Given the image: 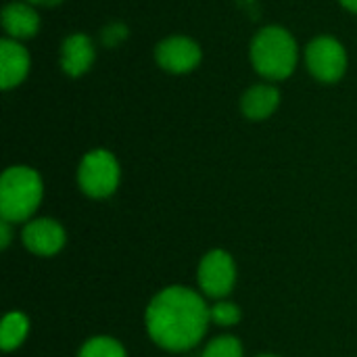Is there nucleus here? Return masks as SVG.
<instances>
[{
  "instance_id": "nucleus-5",
  "label": "nucleus",
  "mask_w": 357,
  "mask_h": 357,
  "mask_svg": "<svg viewBox=\"0 0 357 357\" xmlns=\"http://www.w3.org/2000/svg\"><path fill=\"white\" fill-rule=\"evenodd\" d=\"M305 65L318 82L335 84L347 71V52L339 40L331 36H320L307 44Z\"/></svg>"
},
{
  "instance_id": "nucleus-14",
  "label": "nucleus",
  "mask_w": 357,
  "mask_h": 357,
  "mask_svg": "<svg viewBox=\"0 0 357 357\" xmlns=\"http://www.w3.org/2000/svg\"><path fill=\"white\" fill-rule=\"evenodd\" d=\"M77 357H128L123 345L113 339V337H92L88 339L79 351H77Z\"/></svg>"
},
{
  "instance_id": "nucleus-13",
  "label": "nucleus",
  "mask_w": 357,
  "mask_h": 357,
  "mask_svg": "<svg viewBox=\"0 0 357 357\" xmlns=\"http://www.w3.org/2000/svg\"><path fill=\"white\" fill-rule=\"evenodd\" d=\"M27 333H29V320L25 314H21V312L6 314L2 320V328H0V347L4 351H13V349L21 347Z\"/></svg>"
},
{
  "instance_id": "nucleus-16",
  "label": "nucleus",
  "mask_w": 357,
  "mask_h": 357,
  "mask_svg": "<svg viewBox=\"0 0 357 357\" xmlns=\"http://www.w3.org/2000/svg\"><path fill=\"white\" fill-rule=\"evenodd\" d=\"M209 318L213 324L222 326V328H230V326H236L243 318V312L236 303H230V301H218L215 305L209 307Z\"/></svg>"
},
{
  "instance_id": "nucleus-9",
  "label": "nucleus",
  "mask_w": 357,
  "mask_h": 357,
  "mask_svg": "<svg viewBox=\"0 0 357 357\" xmlns=\"http://www.w3.org/2000/svg\"><path fill=\"white\" fill-rule=\"evenodd\" d=\"M29 73V52L19 40H0V86L2 90L17 88Z\"/></svg>"
},
{
  "instance_id": "nucleus-15",
  "label": "nucleus",
  "mask_w": 357,
  "mask_h": 357,
  "mask_svg": "<svg viewBox=\"0 0 357 357\" xmlns=\"http://www.w3.org/2000/svg\"><path fill=\"white\" fill-rule=\"evenodd\" d=\"M201 357H243V343L232 335H222L205 345Z\"/></svg>"
},
{
  "instance_id": "nucleus-18",
  "label": "nucleus",
  "mask_w": 357,
  "mask_h": 357,
  "mask_svg": "<svg viewBox=\"0 0 357 357\" xmlns=\"http://www.w3.org/2000/svg\"><path fill=\"white\" fill-rule=\"evenodd\" d=\"M29 4H38V6H56L61 4L63 0H27Z\"/></svg>"
},
{
  "instance_id": "nucleus-2",
  "label": "nucleus",
  "mask_w": 357,
  "mask_h": 357,
  "mask_svg": "<svg viewBox=\"0 0 357 357\" xmlns=\"http://www.w3.org/2000/svg\"><path fill=\"white\" fill-rule=\"evenodd\" d=\"M297 42L289 29L278 25H268L259 29L251 42V63L255 71L270 79H287L297 67Z\"/></svg>"
},
{
  "instance_id": "nucleus-11",
  "label": "nucleus",
  "mask_w": 357,
  "mask_h": 357,
  "mask_svg": "<svg viewBox=\"0 0 357 357\" xmlns=\"http://www.w3.org/2000/svg\"><path fill=\"white\" fill-rule=\"evenodd\" d=\"M2 27L13 40L33 38L40 29V15L29 2H8L2 8Z\"/></svg>"
},
{
  "instance_id": "nucleus-1",
  "label": "nucleus",
  "mask_w": 357,
  "mask_h": 357,
  "mask_svg": "<svg viewBox=\"0 0 357 357\" xmlns=\"http://www.w3.org/2000/svg\"><path fill=\"white\" fill-rule=\"evenodd\" d=\"M209 322V305L201 293L188 287H167L159 291L144 312V326L151 341L172 354L197 347Z\"/></svg>"
},
{
  "instance_id": "nucleus-12",
  "label": "nucleus",
  "mask_w": 357,
  "mask_h": 357,
  "mask_svg": "<svg viewBox=\"0 0 357 357\" xmlns=\"http://www.w3.org/2000/svg\"><path fill=\"white\" fill-rule=\"evenodd\" d=\"M280 105V92L272 84H257L251 86L243 98H241V109L247 119L261 121L268 119Z\"/></svg>"
},
{
  "instance_id": "nucleus-8",
  "label": "nucleus",
  "mask_w": 357,
  "mask_h": 357,
  "mask_svg": "<svg viewBox=\"0 0 357 357\" xmlns=\"http://www.w3.org/2000/svg\"><path fill=\"white\" fill-rule=\"evenodd\" d=\"M201 46L186 36H172L157 44L155 59L169 73H188L201 63Z\"/></svg>"
},
{
  "instance_id": "nucleus-3",
  "label": "nucleus",
  "mask_w": 357,
  "mask_h": 357,
  "mask_svg": "<svg viewBox=\"0 0 357 357\" xmlns=\"http://www.w3.org/2000/svg\"><path fill=\"white\" fill-rule=\"evenodd\" d=\"M44 197V184L36 169L13 165L0 178V218L10 224L29 222Z\"/></svg>"
},
{
  "instance_id": "nucleus-20",
  "label": "nucleus",
  "mask_w": 357,
  "mask_h": 357,
  "mask_svg": "<svg viewBox=\"0 0 357 357\" xmlns=\"http://www.w3.org/2000/svg\"><path fill=\"white\" fill-rule=\"evenodd\" d=\"M257 357H280V356H274V354H261V356Z\"/></svg>"
},
{
  "instance_id": "nucleus-7",
  "label": "nucleus",
  "mask_w": 357,
  "mask_h": 357,
  "mask_svg": "<svg viewBox=\"0 0 357 357\" xmlns=\"http://www.w3.org/2000/svg\"><path fill=\"white\" fill-rule=\"evenodd\" d=\"M21 241L25 249L38 257H52L63 251L67 243L65 228L52 218H36L25 222L21 230Z\"/></svg>"
},
{
  "instance_id": "nucleus-6",
  "label": "nucleus",
  "mask_w": 357,
  "mask_h": 357,
  "mask_svg": "<svg viewBox=\"0 0 357 357\" xmlns=\"http://www.w3.org/2000/svg\"><path fill=\"white\" fill-rule=\"evenodd\" d=\"M197 280H199V289L207 297L218 301L228 297L236 284L234 257L224 249H211L199 264Z\"/></svg>"
},
{
  "instance_id": "nucleus-19",
  "label": "nucleus",
  "mask_w": 357,
  "mask_h": 357,
  "mask_svg": "<svg viewBox=\"0 0 357 357\" xmlns=\"http://www.w3.org/2000/svg\"><path fill=\"white\" fill-rule=\"evenodd\" d=\"M341 4L347 8V10H351V13H357V0H341Z\"/></svg>"
},
{
  "instance_id": "nucleus-10",
  "label": "nucleus",
  "mask_w": 357,
  "mask_h": 357,
  "mask_svg": "<svg viewBox=\"0 0 357 357\" xmlns=\"http://www.w3.org/2000/svg\"><path fill=\"white\" fill-rule=\"evenodd\" d=\"M96 59L94 42L86 33H71L61 44V69L69 77L84 75Z\"/></svg>"
},
{
  "instance_id": "nucleus-4",
  "label": "nucleus",
  "mask_w": 357,
  "mask_h": 357,
  "mask_svg": "<svg viewBox=\"0 0 357 357\" xmlns=\"http://www.w3.org/2000/svg\"><path fill=\"white\" fill-rule=\"evenodd\" d=\"M121 180L117 157L105 149H96L84 155L77 167V186L90 199L111 197Z\"/></svg>"
},
{
  "instance_id": "nucleus-17",
  "label": "nucleus",
  "mask_w": 357,
  "mask_h": 357,
  "mask_svg": "<svg viewBox=\"0 0 357 357\" xmlns=\"http://www.w3.org/2000/svg\"><path fill=\"white\" fill-rule=\"evenodd\" d=\"M10 241H13V224L2 220L0 222V249H8Z\"/></svg>"
}]
</instances>
